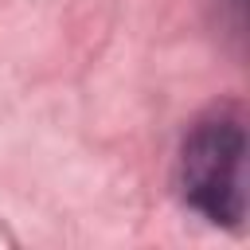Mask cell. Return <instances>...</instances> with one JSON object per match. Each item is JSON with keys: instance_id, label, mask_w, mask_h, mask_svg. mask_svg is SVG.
I'll return each instance as SVG.
<instances>
[{"instance_id": "obj_1", "label": "cell", "mask_w": 250, "mask_h": 250, "mask_svg": "<svg viewBox=\"0 0 250 250\" xmlns=\"http://www.w3.org/2000/svg\"><path fill=\"white\" fill-rule=\"evenodd\" d=\"M180 195L191 211L219 227H242L246 219V129L230 109L199 117L184 145L176 168Z\"/></svg>"}]
</instances>
